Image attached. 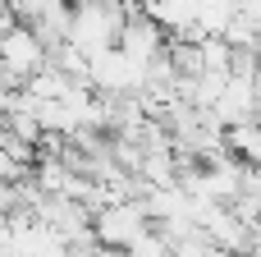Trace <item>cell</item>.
<instances>
[{
  "mask_svg": "<svg viewBox=\"0 0 261 257\" xmlns=\"http://www.w3.org/2000/svg\"><path fill=\"white\" fill-rule=\"evenodd\" d=\"M225 147H229V156H239L243 166H257L261 170V124L257 120L225 129Z\"/></svg>",
  "mask_w": 261,
  "mask_h": 257,
  "instance_id": "cell-3",
  "label": "cell"
},
{
  "mask_svg": "<svg viewBox=\"0 0 261 257\" xmlns=\"http://www.w3.org/2000/svg\"><path fill=\"white\" fill-rule=\"evenodd\" d=\"M41 64H46V46L37 41V32L23 28V23H14L5 32V41H0V69H5V78L14 87H23Z\"/></svg>",
  "mask_w": 261,
  "mask_h": 257,
  "instance_id": "cell-2",
  "label": "cell"
},
{
  "mask_svg": "<svg viewBox=\"0 0 261 257\" xmlns=\"http://www.w3.org/2000/svg\"><path fill=\"white\" fill-rule=\"evenodd\" d=\"M151 230V221H147V212L138 207V198H115V202H106L101 212H92V235H96V244L101 248H128L133 239H142Z\"/></svg>",
  "mask_w": 261,
  "mask_h": 257,
  "instance_id": "cell-1",
  "label": "cell"
},
{
  "mask_svg": "<svg viewBox=\"0 0 261 257\" xmlns=\"http://www.w3.org/2000/svg\"><path fill=\"white\" fill-rule=\"evenodd\" d=\"M225 257H229V253H225Z\"/></svg>",
  "mask_w": 261,
  "mask_h": 257,
  "instance_id": "cell-5",
  "label": "cell"
},
{
  "mask_svg": "<svg viewBox=\"0 0 261 257\" xmlns=\"http://www.w3.org/2000/svg\"><path fill=\"white\" fill-rule=\"evenodd\" d=\"M124 257H174V253H170V244H165L161 230H147L142 239H133V244L124 248Z\"/></svg>",
  "mask_w": 261,
  "mask_h": 257,
  "instance_id": "cell-4",
  "label": "cell"
}]
</instances>
